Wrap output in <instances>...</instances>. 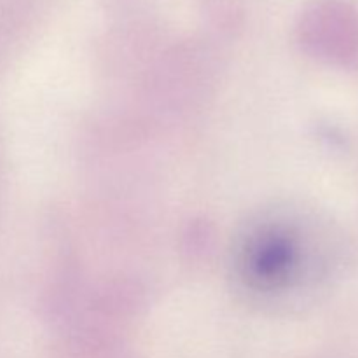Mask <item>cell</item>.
Here are the masks:
<instances>
[{
	"label": "cell",
	"mask_w": 358,
	"mask_h": 358,
	"mask_svg": "<svg viewBox=\"0 0 358 358\" xmlns=\"http://www.w3.org/2000/svg\"><path fill=\"white\" fill-rule=\"evenodd\" d=\"M303 255L299 236L283 217L259 220L241 238L238 275L254 294L283 297L299 280Z\"/></svg>",
	"instance_id": "1"
}]
</instances>
